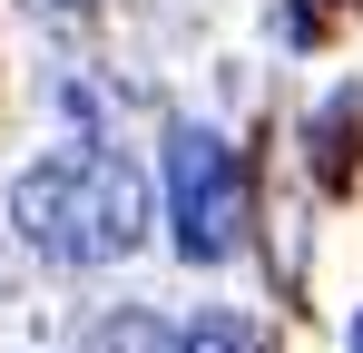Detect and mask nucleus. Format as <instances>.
<instances>
[{"label":"nucleus","instance_id":"obj_6","mask_svg":"<svg viewBox=\"0 0 363 353\" xmlns=\"http://www.w3.org/2000/svg\"><path fill=\"white\" fill-rule=\"evenodd\" d=\"M354 353H363V334H354Z\"/></svg>","mask_w":363,"mask_h":353},{"label":"nucleus","instance_id":"obj_3","mask_svg":"<svg viewBox=\"0 0 363 353\" xmlns=\"http://www.w3.org/2000/svg\"><path fill=\"white\" fill-rule=\"evenodd\" d=\"M177 353H275V344H265L255 314H226V304H216V314H196V324L177 334Z\"/></svg>","mask_w":363,"mask_h":353},{"label":"nucleus","instance_id":"obj_1","mask_svg":"<svg viewBox=\"0 0 363 353\" xmlns=\"http://www.w3.org/2000/svg\"><path fill=\"white\" fill-rule=\"evenodd\" d=\"M147 216H157V186L128 167L118 147H79V157H40V167L10 186V226L40 265H118L147 245Z\"/></svg>","mask_w":363,"mask_h":353},{"label":"nucleus","instance_id":"obj_2","mask_svg":"<svg viewBox=\"0 0 363 353\" xmlns=\"http://www.w3.org/2000/svg\"><path fill=\"white\" fill-rule=\"evenodd\" d=\"M157 186H167V226H177L186 265H226L245 245V167H236V147L216 128H177Z\"/></svg>","mask_w":363,"mask_h":353},{"label":"nucleus","instance_id":"obj_4","mask_svg":"<svg viewBox=\"0 0 363 353\" xmlns=\"http://www.w3.org/2000/svg\"><path fill=\"white\" fill-rule=\"evenodd\" d=\"M79 353H177V334H167L157 314H138V304H128V314H108V324H99Z\"/></svg>","mask_w":363,"mask_h":353},{"label":"nucleus","instance_id":"obj_5","mask_svg":"<svg viewBox=\"0 0 363 353\" xmlns=\"http://www.w3.org/2000/svg\"><path fill=\"white\" fill-rule=\"evenodd\" d=\"M40 10H69V0H40Z\"/></svg>","mask_w":363,"mask_h":353}]
</instances>
